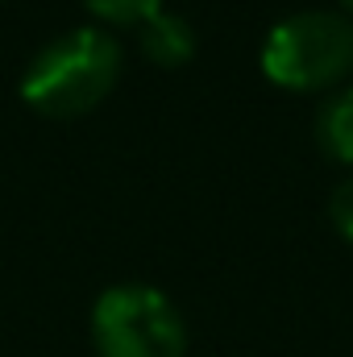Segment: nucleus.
Returning a JSON list of instances; mask_svg holds the SVG:
<instances>
[{"mask_svg":"<svg viewBox=\"0 0 353 357\" xmlns=\"http://www.w3.org/2000/svg\"><path fill=\"white\" fill-rule=\"evenodd\" d=\"M91 337L100 357H183L187 349L175 303L146 282L108 287L91 307Z\"/></svg>","mask_w":353,"mask_h":357,"instance_id":"nucleus-3","label":"nucleus"},{"mask_svg":"<svg viewBox=\"0 0 353 357\" xmlns=\"http://www.w3.org/2000/svg\"><path fill=\"white\" fill-rule=\"evenodd\" d=\"M329 212H333V225L353 241V175L337 183V191H333V199H329Z\"/></svg>","mask_w":353,"mask_h":357,"instance_id":"nucleus-7","label":"nucleus"},{"mask_svg":"<svg viewBox=\"0 0 353 357\" xmlns=\"http://www.w3.org/2000/svg\"><path fill=\"white\" fill-rule=\"evenodd\" d=\"M345 4H350V8H353V0H345Z\"/></svg>","mask_w":353,"mask_h":357,"instance_id":"nucleus-8","label":"nucleus"},{"mask_svg":"<svg viewBox=\"0 0 353 357\" xmlns=\"http://www.w3.org/2000/svg\"><path fill=\"white\" fill-rule=\"evenodd\" d=\"M142 50H146L154 63H163V67L187 63L191 50H195V29H191L187 17L158 8V13H150V17L142 21Z\"/></svg>","mask_w":353,"mask_h":357,"instance_id":"nucleus-4","label":"nucleus"},{"mask_svg":"<svg viewBox=\"0 0 353 357\" xmlns=\"http://www.w3.org/2000/svg\"><path fill=\"white\" fill-rule=\"evenodd\" d=\"M88 8L108 21H146L163 8V0H88Z\"/></svg>","mask_w":353,"mask_h":357,"instance_id":"nucleus-6","label":"nucleus"},{"mask_svg":"<svg viewBox=\"0 0 353 357\" xmlns=\"http://www.w3.org/2000/svg\"><path fill=\"white\" fill-rule=\"evenodd\" d=\"M117 71H121L117 38L100 25H80L59 33L33 54L21 79V96L50 116H71L91 108L112 88Z\"/></svg>","mask_w":353,"mask_h":357,"instance_id":"nucleus-1","label":"nucleus"},{"mask_svg":"<svg viewBox=\"0 0 353 357\" xmlns=\"http://www.w3.org/2000/svg\"><path fill=\"white\" fill-rule=\"evenodd\" d=\"M262 67L287 88H324L353 71V21L345 13L303 8L283 17L262 42Z\"/></svg>","mask_w":353,"mask_h":357,"instance_id":"nucleus-2","label":"nucleus"},{"mask_svg":"<svg viewBox=\"0 0 353 357\" xmlns=\"http://www.w3.org/2000/svg\"><path fill=\"white\" fill-rule=\"evenodd\" d=\"M316 142L324 154L353 162V88H337L316 112Z\"/></svg>","mask_w":353,"mask_h":357,"instance_id":"nucleus-5","label":"nucleus"}]
</instances>
